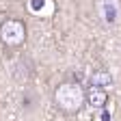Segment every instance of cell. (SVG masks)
<instances>
[{"label": "cell", "instance_id": "2", "mask_svg": "<svg viewBox=\"0 0 121 121\" xmlns=\"http://www.w3.org/2000/svg\"><path fill=\"white\" fill-rule=\"evenodd\" d=\"M0 41L7 48H20L26 41V24L15 17H7L4 22H0Z\"/></svg>", "mask_w": 121, "mask_h": 121}, {"label": "cell", "instance_id": "5", "mask_svg": "<svg viewBox=\"0 0 121 121\" xmlns=\"http://www.w3.org/2000/svg\"><path fill=\"white\" fill-rule=\"evenodd\" d=\"M112 84V76L106 71V69H97L93 76H91V86H102V89H106V86H110Z\"/></svg>", "mask_w": 121, "mask_h": 121}, {"label": "cell", "instance_id": "1", "mask_svg": "<svg viewBox=\"0 0 121 121\" xmlns=\"http://www.w3.org/2000/svg\"><path fill=\"white\" fill-rule=\"evenodd\" d=\"M54 104L58 106L63 112L67 115H76L82 110V106L86 104V93L84 86L73 82V80H65L54 89Z\"/></svg>", "mask_w": 121, "mask_h": 121}, {"label": "cell", "instance_id": "3", "mask_svg": "<svg viewBox=\"0 0 121 121\" xmlns=\"http://www.w3.org/2000/svg\"><path fill=\"white\" fill-rule=\"evenodd\" d=\"M95 13L106 26H112L119 20L121 0H95Z\"/></svg>", "mask_w": 121, "mask_h": 121}, {"label": "cell", "instance_id": "4", "mask_svg": "<svg viewBox=\"0 0 121 121\" xmlns=\"http://www.w3.org/2000/svg\"><path fill=\"white\" fill-rule=\"evenodd\" d=\"M84 93H86V104L93 106V108H104L106 102H108L106 89H102V86H89V89H84Z\"/></svg>", "mask_w": 121, "mask_h": 121}]
</instances>
